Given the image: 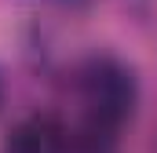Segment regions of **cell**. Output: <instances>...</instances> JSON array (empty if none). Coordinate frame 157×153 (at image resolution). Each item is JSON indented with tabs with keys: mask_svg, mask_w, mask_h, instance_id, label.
I'll return each mask as SVG.
<instances>
[{
	"mask_svg": "<svg viewBox=\"0 0 157 153\" xmlns=\"http://www.w3.org/2000/svg\"><path fill=\"white\" fill-rule=\"evenodd\" d=\"M80 106L91 139H113L135 110V76L117 58H91L80 69Z\"/></svg>",
	"mask_w": 157,
	"mask_h": 153,
	"instance_id": "1",
	"label": "cell"
},
{
	"mask_svg": "<svg viewBox=\"0 0 157 153\" xmlns=\"http://www.w3.org/2000/svg\"><path fill=\"white\" fill-rule=\"evenodd\" d=\"M4 153H66V128L55 117H26L7 131Z\"/></svg>",
	"mask_w": 157,
	"mask_h": 153,
	"instance_id": "2",
	"label": "cell"
}]
</instances>
